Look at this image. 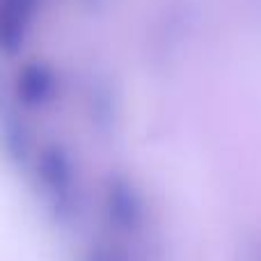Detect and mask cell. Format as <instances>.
Masks as SVG:
<instances>
[{"instance_id":"obj_1","label":"cell","mask_w":261,"mask_h":261,"mask_svg":"<svg viewBox=\"0 0 261 261\" xmlns=\"http://www.w3.org/2000/svg\"><path fill=\"white\" fill-rule=\"evenodd\" d=\"M37 172H39L41 193H44V199L53 218L62 225L71 222L73 216L78 213V206H81L71 163L67 161L62 151L53 149V151H46L41 156Z\"/></svg>"},{"instance_id":"obj_2","label":"cell","mask_w":261,"mask_h":261,"mask_svg":"<svg viewBox=\"0 0 261 261\" xmlns=\"http://www.w3.org/2000/svg\"><path fill=\"white\" fill-rule=\"evenodd\" d=\"M106 216L117 234L135 236L144 222V206L138 190L126 181L110 184L106 193Z\"/></svg>"},{"instance_id":"obj_3","label":"cell","mask_w":261,"mask_h":261,"mask_svg":"<svg viewBox=\"0 0 261 261\" xmlns=\"http://www.w3.org/2000/svg\"><path fill=\"white\" fill-rule=\"evenodd\" d=\"M85 261H122L117 254L113 252H106V250H96V252H90L85 257Z\"/></svg>"}]
</instances>
